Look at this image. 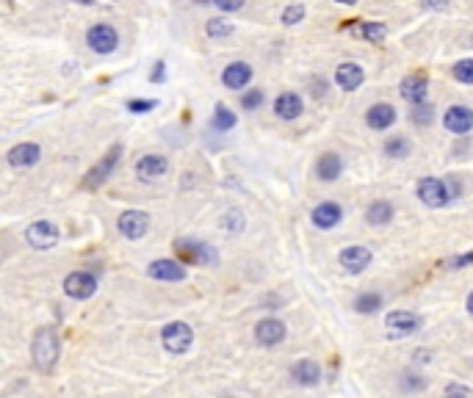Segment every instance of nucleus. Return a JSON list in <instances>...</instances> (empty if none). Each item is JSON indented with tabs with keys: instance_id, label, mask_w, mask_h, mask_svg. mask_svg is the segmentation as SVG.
Listing matches in <instances>:
<instances>
[{
	"instance_id": "obj_32",
	"label": "nucleus",
	"mask_w": 473,
	"mask_h": 398,
	"mask_svg": "<svg viewBox=\"0 0 473 398\" xmlns=\"http://www.w3.org/2000/svg\"><path fill=\"white\" fill-rule=\"evenodd\" d=\"M454 77L459 83H473V58H465V61L454 64Z\"/></svg>"
},
{
	"instance_id": "obj_22",
	"label": "nucleus",
	"mask_w": 473,
	"mask_h": 398,
	"mask_svg": "<svg viewBox=\"0 0 473 398\" xmlns=\"http://www.w3.org/2000/svg\"><path fill=\"white\" fill-rule=\"evenodd\" d=\"M274 111H277V117L280 119H297L299 114L304 111V102H302V97L299 95H294V92H285V95H280V97L274 100Z\"/></svg>"
},
{
	"instance_id": "obj_13",
	"label": "nucleus",
	"mask_w": 473,
	"mask_h": 398,
	"mask_svg": "<svg viewBox=\"0 0 473 398\" xmlns=\"http://www.w3.org/2000/svg\"><path fill=\"white\" fill-rule=\"evenodd\" d=\"M147 274L152 279H161V282H180V279H186V269H183V263L180 260H155V263H149Z\"/></svg>"
},
{
	"instance_id": "obj_1",
	"label": "nucleus",
	"mask_w": 473,
	"mask_h": 398,
	"mask_svg": "<svg viewBox=\"0 0 473 398\" xmlns=\"http://www.w3.org/2000/svg\"><path fill=\"white\" fill-rule=\"evenodd\" d=\"M58 335L45 326V329H36V335H33V343H31V354H33V365L39 368V371L50 373L55 368V362H58Z\"/></svg>"
},
{
	"instance_id": "obj_16",
	"label": "nucleus",
	"mask_w": 473,
	"mask_h": 398,
	"mask_svg": "<svg viewBox=\"0 0 473 398\" xmlns=\"http://www.w3.org/2000/svg\"><path fill=\"white\" fill-rule=\"evenodd\" d=\"M363 80H366V72H363V67L360 64H341L338 70H335V83L344 89V92H354V89H360L363 86Z\"/></svg>"
},
{
	"instance_id": "obj_25",
	"label": "nucleus",
	"mask_w": 473,
	"mask_h": 398,
	"mask_svg": "<svg viewBox=\"0 0 473 398\" xmlns=\"http://www.w3.org/2000/svg\"><path fill=\"white\" fill-rule=\"evenodd\" d=\"M366 219H368V224H388L393 219V205L385 202V199H376L373 205H368Z\"/></svg>"
},
{
	"instance_id": "obj_33",
	"label": "nucleus",
	"mask_w": 473,
	"mask_h": 398,
	"mask_svg": "<svg viewBox=\"0 0 473 398\" xmlns=\"http://www.w3.org/2000/svg\"><path fill=\"white\" fill-rule=\"evenodd\" d=\"M432 117H435V114H432V105H426V102H423V105H415V111H413V122L415 124H429Z\"/></svg>"
},
{
	"instance_id": "obj_15",
	"label": "nucleus",
	"mask_w": 473,
	"mask_h": 398,
	"mask_svg": "<svg viewBox=\"0 0 473 398\" xmlns=\"http://www.w3.org/2000/svg\"><path fill=\"white\" fill-rule=\"evenodd\" d=\"M39 158H42V149H39V144H31V141L9 149V163L14 169H28V166L39 163Z\"/></svg>"
},
{
	"instance_id": "obj_35",
	"label": "nucleus",
	"mask_w": 473,
	"mask_h": 398,
	"mask_svg": "<svg viewBox=\"0 0 473 398\" xmlns=\"http://www.w3.org/2000/svg\"><path fill=\"white\" fill-rule=\"evenodd\" d=\"M155 108V100H130L127 102V111H133V114H147Z\"/></svg>"
},
{
	"instance_id": "obj_19",
	"label": "nucleus",
	"mask_w": 473,
	"mask_h": 398,
	"mask_svg": "<svg viewBox=\"0 0 473 398\" xmlns=\"http://www.w3.org/2000/svg\"><path fill=\"white\" fill-rule=\"evenodd\" d=\"M291 376L302 387H316L321 382V368H319L316 360H299L297 365L291 368Z\"/></svg>"
},
{
	"instance_id": "obj_42",
	"label": "nucleus",
	"mask_w": 473,
	"mask_h": 398,
	"mask_svg": "<svg viewBox=\"0 0 473 398\" xmlns=\"http://www.w3.org/2000/svg\"><path fill=\"white\" fill-rule=\"evenodd\" d=\"M338 3H344V6H354L357 0H338Z\"/></svg>"
},
{
	"instance_id": "obj_23",
	"label": "nucleus",
	"mask_w": 473,
	"mask_h": 398,
	"mask_svg": "<svg viewBox=\"0 0 473 398\" xmlns=\"http://www.w3.org/2000/svg\"><path fill=\"white\" fill-rule=\"evenodd\" d=\"M249 80H252V67L244 64V61L230 64V67L222 72V83L227 86V89H244Z\"/></svg>"
},
{
	"instance_id": "obj_6",
	"label": "nucleus",
	"mask_w": 473,
	"mask_h": 398,
	"mask_svg": "<svg viewBox=\"0 0 473 398\" xmlns=\"http://www.w3.org/2000/svg\"><path fill=\"white\" fill-rule=\"evenodd\" d=\"M418 199L429 208H443L448 202V188L437 177H421L418 180Z\"/></svg>"
},
{
	"instance_id": "obj_9",
	"label": "nucleus",
	"mask_w": 473,
	"mask_h": 398,
	"mask_svg": "<svg viewBox=\"0 0 473 398\" xmlns=\"http://www.w3.org/2000/svg\"><path fill=\"white\" fill-rule=\"evenodd\" d=\"M64 291L73 298H89L97 291V276L89 271H75L64 279Z\"/></svg>"
},
{
	"instance_id": "obj_30",
	"label": "nucleus",
	"mask_w": 473,
	"mask_h": 398,
	"mask_svg": "<svg viewBox=\"0 0 473 398\" xmlns=\"http://www.w3.org/2000/svg\"><path fill=\"white\" fill-rule=\"evenodd\" d=\"M233 33V25L227 23V20H208V36L211 39H224V36H230Z\"/></svg>"
},
{
	"instance_id": "obj_34",
	"label": "nucleus",
	"mask_w": 473,
	"mask_h": 398,
	"mask_svg": "<svg viewBox=\"0 0 473 398\" xmlns=\"http://www.w3.org/2000/svg\"><path fill=\"white\" fill-rule=\"evenodd\" d=\"M302 17H304V9H302V6H288V9L282 11V23L285 25H297Z\"/></svg>"
},
{
	"instance_id": "obj_10",
	"label": "nucleus",
	"mask_w": 473,
	"mask_h": 398,
	"mask_svg": "<svg viewBox=\"0 0 473 398\" xmlns=\"http://www.w3.org/2000/svg\"><path fill=\"white\" fill-rule=\"evenodd\" d=\"M421 323H423L421 316H415V313H410V310H396V313H390V316L385 318V326H388L393 335H401V338L418 332Z\"/></svg>"
},
{
	"instance_id": "obj_40",
	"label": "nucleus",
	"mask_w": 473,
	"mask_h": 398,
	"mask_svg": "<svg viewBox=\"0 0 473 398\" xmlns=\"http://www.w3.org/2000/svg\"><path fill=\"white\" fill-rule=\"evenodd\" d=\"M426 6H435V9H443V6H446V0H426Z\"/></svg>"
},
{
	"instance_id": "obj_36",
	"label": "nucleus",
	"mask_w": 473,
	"mask_h": 398,
	"mask_svg": "<svg viewBox=\"0 0 473 398\" xmlns=\"http://www.w3.org/2000/svg\"><path fill=\"white\" fill-rule=\"evenodd\" d=\"M213 3H216L222 11H238V9H241L247 0H213Z\"/></svg>"
},
{
	"instance_id": "obj_38",
	"label": "nucleus",
	"mask_w": 473,
	"mask_h": 398,
	"mask_svg": "<svg viewBox=\"0 0 473 398\" xmlns=\"http://www.w3.org/2000/svg\"><path fill=\"white\" fill-rule=\"evenodd\" d=\"M164 67H166V64H164V61H158V64H155V70H152V72H149V80H152V83H155V80H158V83H161V80H164V77H166V70H164Z\"/></svg>"
},
{
	"instance_id": "obj_11",
	"label": "nucleus",
	"mask_w": 473,
	"mask_h": 398,
	"mask_svg": "<svg viewBox=\"0 0 473 398\" xmlns=\"http://www.w3.org/2000/svg\"><path fill=\"white\" fill-rule=\"evenodd\" d=\"M443 124H446V130L457 133V136L471 133L473 130V111L468 108V105H451V108L446 111V117H443Z\"/></svg>"
},
{
	"instance_id": "obj_2",
	"label": "nucleus",
	"mask_w": 473,
	"mask_h": 398,
	"mask_svg": "<svg viewBox=\"0 0 473 398\" xmlns=\"http://www.w3.org/2000/svg\"><path fill=\"white\" fill-rule=\"evenodd\" d=\"M174 254H177L180 263H194V266H213L219 260L216 249L211 247V244H205V241H188V238L174 241Z\"/></svg>"
},
{
	"instance_id": "obj_8",
	"label": "nucleus",
	"mask_w": 473,
	"mask_h": 398,
	"mask_svg": "<svg viewBox=\"0 0 473 398\" xmlns=\"http://www.w3.org/2000/svg\"><path fill=\"white\" fill-rule=\"evenodd\" d=\"M25 238L33 249H53L58 244V227L53 222H33L25 230Z\"/></svg>"
},
{
	"instance_id": "obj_43",
	"label": "nucleus",
	"mask_w": 473,
	"mask_h": 398,
	"mask_svg": "<svg viewBox=\"0 0 473 398\" xmlns=\"http://www.w3.org/2000/svg\"><path fill=\"white\" fill-rule=\"evenodd\" d=\"M197 3H213V0H197Z\"/></svg>"
},
{
	"instance_id": "obj_18",
	"label": "nucleus",
	"mask_w": 473,
	"mask_h": 398,
	"mask_svg": "<svg viewBox=\"0 0 473 398\" xmlns=\"http://www.w3.org/2000/svg\"><path fill=\"white\" fill-rule=\"evenodd\" d=\"M341 266L351 274L366 271V266H371V252L366 247H346L341 252Z\"/></svg>"
},
{
	"instance_id": "obj_3",
	"label": "nucleus",
	"mask_w": 473,
	"mask_h": 398,
	"mask_svg": "<svg viewBox=\"0 0 473 398\" xmlns=\"http://www.w3.org/2000/svg\"><path fill=\"white\" fill-rule=\"evenodd\" d=\"M161 340H164V348L169 354H186L191 348V343H194V329L183 321H172L164 326Z\"/></svg>"
},
{
	"instance_id": "obj_26",
	"label": "nucleus",
	"mask_w": 473,
	"mask_h": 398,
	"mask_svg": "<svg viewBox=\"0 0 473 398\" xmlns=\"http://www.w3.org/2000/svg\"><path fill=\"white\" fill-rule=\"evenodd\" d=\"M357 36H363V39H368V42H382L385 36H388V28L382 23H363V25H357V28H351Z\"/></svg>"
},
{
	"instance_id": "obj_21",
	"label": "nucleus",
	"mask_w": 473,
	"mask_h": 398,
	"mask_svg": "<svg viewBox=\"0 0 473 398\" xmlns=\"http://www.w3.org/2000/svg\"><path fill=\"white\" fill-rule=\"evenodd\" d=\"M426 77L423 75H410L401 80V97L413 105H423L426 102Z\"/></svg>"
},
{
	"instance_id": "obj_31",
	"label": "nucleus",
	"mask_w": 473,
	"mask_h": 398,
	"mask_svg": "<svg viewBox=\"0 0 473 398\" xmlns=\"http://www.w3.org/2000/svg\"><path fill=\"white\" fill-rule=\"evenodd\" d=\"M263 92L260 89H249V92H244V97H241V108L244 111H255V108H260L263 105Z\"/></svg>"
},
{
	"instance_id": "obj_41",
	"label": "nucleus",
	"mask_w": 473,
	"mask_h": 398,
	"mask_svg": "<svg viewBox=\"0 0 473 398\" xmlns=\"http://www.w3.org/2000/svg\"><path fill=\"white\" fill-rule=\"evenodd\" d=\"M468 313H471V316H473V294H471V296H468Z\"/></svg>"
},
{
	"instance_id": "obj_17",
	"label": "nucleus",
	"mask_w": 473,
	"mask_h": 398,
	"mask_svg": "<svg viewBox=\"0 0 473 398\" xmlns=\"http://www.w3.org/2000/svg\"><path fill=\"white\" fill-rule=\"evenodd\" d=\"M344 219V208L338 205V202H321L316 210H313V224L319 227V230H332V227H338Z\"/></svg>"
},
{
	"instance_id": "obj_5",
	"label": "nucleus",
	"mask_w": 473,
	"mask_h": 398,
	"mask_svg": "<svg viewBox=\"0 0 473 398\" xmlns=\"http://www.w3.org/2000/svg\"><path fill=\"white\" fill-rule=\"evenodd\" d=\"M119 155H122V147L119 144H114V147L105 152V158L100 161L95 169H89V174H86V180H83V185L86 188H100L108 177H111V172L117 169V163H119Z\"/></svg>"
},
{
	"instance_id": "obj_27",
	"label": "nucleus",
	"mask_w": 473,
	"mask_h": 398,
	"mask_svg": "<svg viewBox=\"0 0 473 398\" xmlns=\"http://www.w3.org/2000/svg\"><path fill=\"white\" fill-rule=\"evenodd\" d=\"M213 130H222V133H227V130H233L235 127V114L227 108V105H216V114H213Z\"/></svg>"
},
{
	"instance_id": "obj_20",
	"label": "nucleus",
	"mask_w": 473,
	"mask_h": 398,
	"mask_svg": "<svg viewBox=\"0 0 473 398\" xmlns=\"http://www.w3.org/2000/svg\"><path fill=\"white\" fill-rule=\"evenodd\" d=\"M366 122H368L371 130H388L390 124L396 122V108H393V105H388V102H376V105L368 108Z\"/></svg>"
},
{
	"instance_id": "obj_28",
	"label": "nucleus",
	"mask_w": 473,
	"mask_h": 398,
	"mask_svg": "<svg viewBox=\"0 0 473 398\" xmlns=\"http://www.w3.org/2000/svg\"><path fill=\"white\" fill-rule=\"evenodd\" d=\"M413 152V144H410V139H404V136H396V139H390L388 144H385V155L388 158H407Z\"/></svg>"
},
{
	"instance_id": "obj_24",
	"label": "nucleus",
	"mask_w": 473,
	"mask_h": 398,
	"mask_svg": "<svg viewBox=\"0 0 473 398\" xmlns=\"http://www.w3.org/2000/svg\"><path fill=\"white\" fill-rule=\"evenodd\" d=\"M341 172H344V161L335 152H324L321 158H319V163H316V174H319V180H324V183L338 180Z\"/></svg>"
},
{
	"instance_id": "obj_44",
	"label": "nucleus",
	"mask_w": 473,
	"mask_h": 398,
	"mask_svg": "<svg viewBox=\"0 0 473 398\" xmlns=\"http://www.w3.org/2000/svg\"><path fill=\"white\" fill-rule=\"evenodd\" d=\"M78 3H92V0H78Z\"/></svg>"
},
{
	"instance_id": "obj_29",
	"label": "nucleus",
	"mask_w": 473,
	"mask_h": 398,
	"mask_svg": "<svg viewBox=\"0 0 473 398\" xmlns=\"http://www.w3.org/2000/svg\"><path fill=\"white\" fill-rule=\"evenodd\" d=\"M382 307V296L379 294H363V296H357V301H354V310L357 313H373V310H379Z\"/></svg>"
},
{
	"instance_id": "obj_4",
	"label": "nucleus",
	"mask_w": 473,
	"mask_h": 398,
	"mask_svg": "<svg viewBox=\"0 0 473 398\" xmlns=\"http://www.w3.org/2000/svg\"><path fill=\"white\" fill-rule=\"evenodd\" d=\"M86 42H89V48L100 53V55H108V53H114L117 45H119V33L111 28V25L105 23H97L92 25L89 31H86Z\"/></svg>"
},
{
	"instance_id": "obj_14",
	"label": "nucleus",
	"mask_w": 473,
	"mask_h": 398,
	"mask_svg": "<svg viewBox=\"0 0 473 398\" xmlns=\"http://www.w3.org/2000/svg\"><path fill=\"white\" fill-rule=\"evenodd\" d=\"M166 169H169V163H166L164 155H144V158L136 163V174H139L142 183H152V180L164 177Z\"/></svg>"
},
{
	"instance_id": "obj_37",
	"label": "nucleus",
	"mask_w": 473,
	"mask_h": 398,
	"mask_svg": "<svg viewBox=\"0 0 473 398\" xmlns=\"http://www.w3.org/2000/svg\"><path fill=\"white\" fill-rule=\"evenodd\" d=\"M446 398H471V393L465 387H459V384H451L446 390Z\"/></svg>"
},
{
	"instance_id": "obj_12",
	"label": "nucleus",
	"mask_w": 473,
	"mask_h": 398,
	"mask_svg": "<svg viewBox=\"0 0 473 398\" xmlns=\"http://www.w3.org/2000/svg\"><path fill=\"white\" fill-rule=\"evenodd\" d=\"M255 340L260 346H277L285 340V323L280 318H263V321L255 326Z\"/></svg>"
},
{
	"instance_id": "obj_7",
	"label": "nucleus",
	"mask_w": 473,
	"mask_h": 398,
	"mask_svg": "<svg viewBox=\"0 0 473 398\" xmlns=\"http://www.w3.org/2000/svg\"><path fill=\"white\" fill-rule=\"evenodd\" d=\"M117 227H119V232L127 241H139L149 230V216L144 210H124L122 216L117 219Z\"/></svg>"
},
{
	"instance_id": "obj_39",
	"label": "nucleus",
	"mask_w": 473,
	"mask_h": 398,
	"mask_svg": "<svg viewBox=\"0 0 473 398\" xmlns=\"http://www.w3.org/2000/svg\"><path fill=\"white\" fill-rule=\"evenodd\" d=\"M465 263H473V252L465 254V257H457V260H454V269H457V266H465Z\"/></svg>"
}]
</instances>
